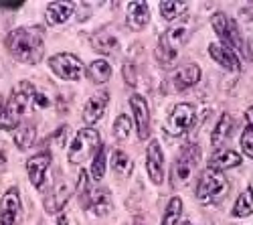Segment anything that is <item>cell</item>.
I'll return each instance as SVG.
<instances>
[{
	"label": "cell",
	"instance_id": "obj_13",
	"mask_svg": "<svg viewBox=\"0 0 253 225\" xmlns=\"http://www.w3.org/2000/svg\"><path fill=\"white\" fill-rule=\"evenodd\" d=\"M20 215V191L10 187L0 199V225H16Z\"/></svg>",
	"mask_w": 253,
	"mask_h": 225
},
{
	"label": "cell",
	"instance_id": "obj_37",
	"mask_svg": "<svg viewBox=\"0 0 253 225\" xmlns=\"http://www.w3.org/2000/svg\"><path fill=\"white\" fill-rule=\"evenodd\" d=\"M33 104L37 106V108H49V97L45 95V93H35V99H33Z\"/></svg>",
	"mask_w": 253,
	"mask_h": 225
},
{
	"label": "cell",
	"instance_id": "obj_15",
	"mask_svg": "<svg viewBox=\"0 0 253 225\" xmlns=\"http://www.w3.org/2000/svg\"><path fill=\"white\" fill-rule=\"evenodd\" d=\"M209 57L219 63L223 69H229V71H239L241 69V61L237 57V53L233 49L225 47L223 43H211L209 45Z\"/></svg>",
	"mask_w": 253,
	"mask_h": 225
},
{
	"label": "cell",
	"instance_id": "obj_2",
	"mask_svg": "<svg viewBox=\"0 0 253 225\" xmlns=\"http://www.w3.org/2000/svg\"><path fill=\"white\" fill-rule=\"evenodd\" d=\"M101 136L93 128H81L75 138L71 140V144L67 148V160L71 165H83L85 160H91L97 150L101 148Z\"/></svg>",
	"mask_w": 253,
	"mask_h": 225
},
{
	"label": "cell",
	"instance_id": "obj_34",
	"mask_svg": "<svg viewBox=\"0 0 253 225\" xmlns=\"http://www.w3.org/2000/svg\"><path fill=\"white\" fill-rule=\"evenodd\" d=\"M87 185H89V179H87V173L85 171H83L81 169V173H79V179H77V195H79V199L83 201V203H85V199H87Z\"/></svg>",
	"mask_w": 253,
	"mask_h": 225
},
{
	"label": "cell",
	"instance_id": "obj_11",
	"mask_svg": "<svg viewBox=\"0 0 253 225\" xmlns=\"http://www.w3.org/2000/svg\"><path fill=\"white\" fill-rule=\"evenodd\" d=\"M146 171L154 185H162L164 180V152L158 140H150L146 148Z\"/></svg>",
	"mask_w": 253,
	"mask_h": 225
},
{
	"label": "cell",
	"instance_id": "obj_36",
	"mask_svg": "<svg viewBox=\"0 0 253 225\" xmlns=\"http://www.w3.org/2000/svg\"><path fill=\"white\" fill-rule=\"evenodd\" d=\"M124 79L128 86H136V69L132 63H126L124 65Z\"/></svg>",
	"mask_w": 253,
	"mask_h": 225
},
{
	"label": "cell",
	"instance_id": "obj_1",
	"mask_svg": "<svg viewBox=\"0 0 253 225\" xmlns=\"http://www.w3.org/2000/svg\"><path fill=\"white\" fill-rule=\"evenodd\" d=\"M8 53L25 65H37L45 55V31L43 27H18L6 37Z\"/></svg>",
	"mask_w": 253,
	"mask_h": 225
},
{
	"label": "cell",
	"instance_id": "obj_27",
	"mask_svg": "<svg viewBox=\"0 0 253 225\" xmlns=\"http://www.w3.org/2000/svg\"><path fill=\"white\" fill-rule=\"evenodd\" d=\"M249 215H253V189L245 187V191L237 197L235 205H233V217L245 219Z\"/></svg>",
	"mask_w": 253,
	"mask_h": 225
},
{
	"label": "cell",
	"instance_id": "obj_28",
	"mask_svg": "<svg viewBox=\"0 0 253 225\" xmlns=\"http://www.w3.org/2000/svg\"><path fill=\"white\" fill-rule=\"evenodd\" d=\"M182 217V199L180 197H172L168 201L166 211L162 215V223L160 225H178Z\"/></svg>",
	"mask_w": 253,
	"mask_h": 225
},
{
	"label": "cell",
	"instance_id": "obj_4",
	"mask_svg": "<svg viewBox=\"0 0 253 225\" xmlns=\"http://www.w3.org/2000/svg\"><path fill=\"white\" fill-rule=\"evenodd\" d=\"M199 160H201V148L197 144H186L180 150V154L176 156L174 165H172V171H170L172 189H180L193 180V175L199 167Z\"/></svg>",
	"mask_w": 253,
	"mask_h": 225
},
{
	"label": "cell",
	"instance_id": "obj_14",
	"mask_svg": "<svg viewBox=\"0 0 253 225\" xmlns=\"http://www.w3.org/2000/svg\"><path fill=\"white\" fill-rule=\"evenodd\" d=\"M108 104H110V91L103 90V91L93 93V95L87 99L85 108H83V120H85V124H87V126L97 124V122L103 118Z\"/></svg>",
	"mask_w": 253,
	"mask_h": 225
},
{
	"label": "cell",
	"instance_id": "obj_39",
	"mask_svg": "<svg viewBox=\"0 0 253 225\" xmlns=\"http://www.w3.org/2000/svg\"><path fill=\"white\" fill-rule=\"evenodd\" d=\"M6 162H8V154H6V146L0 142V171H2L6 167Z\"/></svg>",
	"mask_w": 253,
	"mask_h": 225
},
{
	"label": "cell",
	"instance_id": "obj_3",
	"mask_svg": "<svg viewBox=\"0 0 253 225\" xmlns=\"http://www.w3.org/2000/svg\"><path fill=\"white\" fill-rule=\"evenodd\" d=\"M188 27L184 25H178V27H170L168 31H164L160 37H158V45H156V59L158 63L164 65V67H170L176 57H178V49L186 43L188 39Z\"/></svg>",
	"mask_w": 253,
	"mask_h": 225
},
{
	"label": "cell",
	"instance_id": "obj_32",
	"mask_svg": "<svg viewBox=\"0 0 253 225\" xmlns=\"http://www.w3.org/2000/svg\"><path fill=\"white\" fill-rule=\"evenodd\" d=\"M89 173H91V179L93 180H101L103 179V175H105V146H101L97 150V154L91 158Z\"/></svg>",
	"mask_w": 253,
	"mask_h": 225
},
{
	"label": "cell",
	"instance_id": "obj_16",
	"mask_svg": "<svg viewBox=\"0 0 253 225\" xmlns=\"http://www.w3.org/2000/svg\"><path fill=\"white\" fill-rule=\"evenodd\" d=\"M112 205H114V201H112V193L105 189V187H97L93 191L87 193V199H85V207L97 215V217H103V215H108L112 211Z\"/></svg>",
	"mask_w": 253,
	"mask_h": 225
},
{
	"label": "cell",
	"instance_id": "obj_31",
	"mask_svg": "<svg viewBox=\"0 0 253 225\" xmlns=\"http://www.w3.org/2000/svg\"><path fill=\"white\" fill-rule=\"evenodd\" d=\"M67 138H69V126H59V128L47 138V144H49L51 150H61V148H65ZM51 150H49V152H51Z\"/></svg>",
	"mask_w": 253,
	"mask_h": 225
},
{
	"label": "cell",
	"instance_id": "obj_22",
	"mask_svg": "<svg viewBox=\"0 0 253 225\" xmlns=\"http://www.w3.org/2000/svg\"><path fill=\"white\" fill-rule=\"evenodd\" d=\"M231 130H233V118H231V116L225 112V114H221L219 122L215 124L213 132H211V146L219 148L223 142L231 136Z\"/></svg>",
	"mask_w": 253,
	"mask_h": 225
},
{
	"label": "cell",
	"instance_id": "obj_12",
	"mask_svg": "<svg viewBox=\"0 0 253 225\" xmlns=\"http://www.w3.org/2000/svg\"><path fill=\"white\" fill-rule=\"evenodd\" d=\"M51 167V152H39L35 156H31L27 160V173H29V180L31 185L41 191L45 185V179H47V171Z\"/></svg>",
	"mask_w": 253,
	"mask_h": 225
},
{
	"label": "cell",
	"instance_id": "obj_23",
	"mask_svg": "<svg viewBox=\"0 0 253 225\" xmlns=\"http://www.w3.org/2000/svg\"><path fill=\"white\" fill-rule=\"evenodd\" d=\"M35 138H37V130L31 122H23V124H18L14 134H12V140L18 150H29L33 144H35Z\"/></svg>",
	"mask_w": 253,
	"mask_h": 225
},
{
	"label": "cell",
	"instance_id": "obj_33",
	"mask_svg": "<svg viewBox=\"0 0 253 225\" xmlns=\"http://www.w3.org/2000/svg\"><path fill=\"white\" fill-rule=\"evenodd\" d=\"M130 130H132V122H130V116L126 114H120L114 122V136L118 140H126L130 136Z\"/></svg>",
	"mask_w": 253,
	"mask_h": 225
},
{
	"label": "cell",
	"instance_id": "obj_40",
	"mask_svg": "<svg viewBox=\"0 0 253 225\" xmlns=\"http://www.w3.org/2000/svg\"><path fill=\"white\" fill-rule=\"evenodd\" d=\"M57 225H69V219H67L65 215H59V219H57Z\"/></svg>",
	"mask_w": 253,
	"mask_h": 225
},
{
	"label": "cell",
	"instance_id": "obj_29",
	"mask_svg": "<svg viewBox=\"0 0 253 225\" xmlns=\"http://www.w3.org/2000/svg\"><path fill=\"white\" fill-rule=\"evenodd\" d=\"M160 16L164 20H168V23H172V20H176L186 8L188 4L186 2H172V0H166V2H160Z\"/></svg>",
	"mask_w": 253,
	"mask_h": 225
},
{
	"label": "cell",
	"instance_id": "obj_21",
	"mask_svg": "<svg viewBox=\"0 0 253 225\" xmlns=\"http://www.w3.org/2000/svg\"><path fill=\"white\" fill-rule=\"evenodd\" d=\"M75 10V2H49L47 6V12H45V20L47 25H63L67 23V20L71 18Z\"/></svg>",
	"mask_w": 253,
	"mask_h": 225
},
{
	"label": "cell",
	"instance_id": "obj_38",
	"mask_svg": "<svg viewBox=\"0 0 253 225\" xmlns=\"http://www.w3.org/2000/svg\"><path fill=\"white\" fill-rule=\"evenodd\" d=\"M245 132L253 134V106H249L245 112Z\"/></svg>",
	"mask_w": 253,
	"mask_h": 225
},
{
	"label": "cell",
	"instance_id": "obj_8",
	"mask_svg": "<svg viewBox=\"0 0 253 225\" xmlns=\"http://www.w3.org/2000/svg\"><path fill=\"white\" fill-rule=\"evenodd\" d=\"M195 118H197L195 106H191V104H178V106L172 108L170 114H168L166 132L172 134V136H180V134L188 132L195 126Z\"/></svg>",
	"mask_w": 253,
	"mask_h": 225
},
{
	"label": "cell",
	"instance_id": "obj_24",
	"mask_svg": "<svg viewBox=\"0 0 253 225\" xmlns=\"http://www.w3.org/2000/svg\"><path fill=\"white\" fill-rule=\"evenodd\" d=\"M87 77L93 84H108L112 77V65L105 59H93L87 65Z\"/></svg>",
	"mask_w": 253,
	"mask_h": 225
},
{
	"label": "cell",
	"instance_id": "obj_41",
	"mask_svg": "<svg viewBox=\"0 0 253 225\" xmlns=\"http://www.w3.org/2000/svg\"><path fill=\"white\" fill-rule=\"evenodd\" d=\"M180 225H193V223H188V221H184V223H180Z\"/></svg>",
	"mask_w": 253,
	"mask_h": 225
},
{
	"label": "cell",
	"instance_id": "obj_7",
	"mask_svg": "<svg viewBox=\"0 0 253 225\" xmlns=\"http://www.w3.org/2000/svg\"><path fill=\"white\" fill-rule=\"evenodd\" d=\"M49 67L51 71L65 81H77L83 75V63L81 59L71 55V53H57L49 59Z\"/></svg>",
	"mask_w": 253,
	"mask_h": 225
},
{
	"label": "cell",
	"instance_id": "obj_30",
	"mask_svg": "<svg viewBox=\"0 0 253 225\" xmlns=\"http://www.w3.org/2000/svg\"><path fill=\"white\" fill-rule=\"evenodd\" d=\"M16 126H18L16 116L10 112L6 97L0 95V130H6V132H10V130H16Z\"/></svg>",
	"mask_w": 253,
	"mask_h": 225
},
{
	"label": "cell",
	"instance_id": "obj_9",
	"mask_svg": "<svg viewBox=\"0 0 253 225\" xmlns=\"http://www.w3.org/2000/svg\"><path fill=\"white\" fill-rule=\"evenodd\" d=\"M35 93H37V91H35V86L31 84V81H27V79L18 81V84L12 88V91H10V97L6 99L10 112H12L16 118L23 116V114L29 110V106L33 104Z\"/></svg>",
	"mask_w": 253,
	"mask_h": 225
},
{
	"label": "cell",
	"instance_id": "obj_19",
	"mask_svg": "<svg viewBox=\"0 0 253 225\" xmlns=\"http://www.w3.org/2000/svg\"><path fill=\"white\" fill-rule=\"evenodd\" d=\"M126 23L132 31H142L150 23V8L146 2H130L128 14H126Z\"/></svg>",
	"mask_w": 253,
	"mask_h": 225
},
{
	"label": "cell",
	"instance_id": "obj_25",
	"mask_svg": "<svg viewBox=\"0 0 253 225\" xmlns=\"http://www.w3.org/2000/svg\"><path fill=\"white\" fill-rule=\"evenodd\" d=\"M110 167L118 177H130L134 171V162L124 150H114L110 156Z\"/></svg>",
	"mask_w": 253,
	"mask_h": 225
},
{
	"label": "cell",
	"instance_id": "obj_17",
	"mask_svg": "<svg viewBox=\"0 0 253 225\" xmlns=\"http://www.w3.org/2000/svg\"><path fill=\"white\" fill-rule=\"evenodd\" d=\"M199 79H201V67H199L197 63H186V65L178 67V69L172 73V77H170L172 88L178 90V91H184V90H188V88L197 86Z\"/></svg>",
	"mask_w": 253,
	"mask_h": 225
},
{
	"label": "cell",
	"instance_id": "obj_6",
	"mask_svg": "<svg viewBox=\"0 0 253 225\" xmlns=\"http://www.w3.org/2000/svg\"><path fill=\"white\" fill-rule=\"evenodd\" d=\"M211 27L215 29L217 37L221 39V43H223L225 47L233 49V51H245L243 39H241V35H239L237 25H235L225 12H215L213 16H211Z\"/></svg>",
	"mask_w": 253,
	"mask_h": 225
},
{
	"label": "cell",
	"instance_id": "obj_20",
	"mask_svg": "<svg viewBox=\"0 0 253 225\" xmlns=\"http://www.w3.org/2000/svg\"><path fill=\"white\" fill-rule=\"evenodd\" d=\"M241 162H243V158L233 150H217L213 156L209 158V169L223 173V171H229V169H237Z\"/></svg>",
	"mask_w": 253,
	"mask_h": 225
},
{
	"label": "cell",
	"instance_id": "obj_5",
	"mask_svg": "<svg viewBox=\"0 0 253 225\" xmlns=\"http://www.w3.org/2000/svg\"><path fill=\"white\" fill-rule=\"evenodd\" d=\"M229 189V182H227V177L219 171H213V169H207L199 182H197V199L205 205L209 203H217L225 197Z\"/></svg>",
	"mask_w": 253,
	"mask_h": 225
},
{
	"label": "cell",
	"instance_id": "obj_26",
	"mask_svg": "<svg viewBox=\"0 0 253 225\" xmlns=\"http://www.w3.org/2000/svg\"><path fill=\"white\" fill-rule=\"evenodd\" d=\"M91 49H95L97 53H103V55H114L120 49V41L110 33H99L91 39Z\"/></svg>",
	"mask_w": 253,
	"mask_h": 225
},
{
	"label": "cell",
	"instance_id": "obj_18",
	"mask_svg": "<svg viewBox=\"0 0 253 225\" xmlns=\"http://www.w3.org/2000/svg\"><path fill=\"white\" fill-rule=\"evenodd\" d=\"M71 193H73V187H69L67 182H59V185L55 187V191L45 197V211L51 213V215L59 213L69 203Z\"/></svg>",
	"mask_w": 253,
	"mask_h": 225
},
{
	"label": "cell",
	"instance_id": "obj_10",
	"mask_svg": "<svg viewBox=\"0 0 253 225\" xmlns=\"http://www.w3.org/2000/svg\"><path fill=\"white\" fill-rule=\"evenodd\" d=\"M130 108H132V116H134V122H136L138 138L146 140L150 136V108H148V101H146L144 95L134 93V95H130Z\"/></svg>",
	"mask_w": 253,
	"mask_h": 225
},
{
	"label": "cell",
	"instance_id": "obj_35",
	"mask_svg": "<svg viewBox=\"0 0 253 225\" xmlns=\"http://www.w3.org/2000/svg\"><path fill=\"white\" fill-rule=\"evenodd\" d=\"M241 150L247 158L253 160V134L251 132H243L241 134Z\"/></svg>",
	"mask_w": 253,
	"mask_h": 225
}]
</instances>
